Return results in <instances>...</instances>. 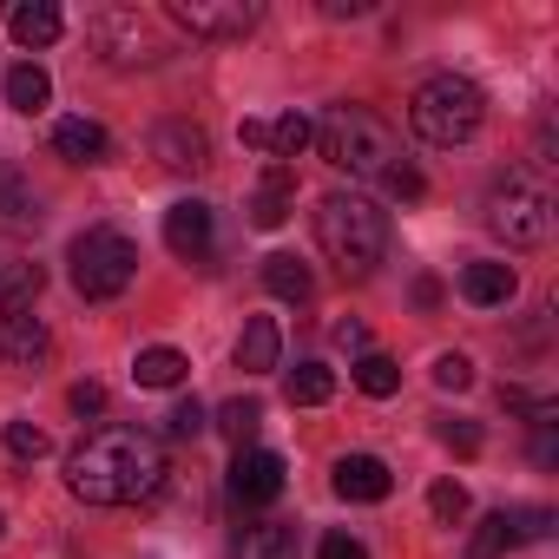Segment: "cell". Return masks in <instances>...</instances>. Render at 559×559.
Returning <instances> with one entry per match:
<instances>
[{"mask_svg": "<svg viewBox=\"0 0 559 559\" xmlns=\"http://www.w3.org/2000/svg\"><path fill=\"white\" fill-rule=\"evenodd\" d=\"M67 487L93 507H139L165 487V448L139 428H99L67 454Z\"/></svg>", "mask_w": 559, "mask_h": 559, "instance_id": "obj_1", "label": "cell"}, {"mask_svg": "<svg viewBox=\"0 0 559 559\" xmlns=\"http://www.w3.org/2000/svg\"><path fill=\"white\" fill-rule=\"evenodd\" d=\"M415 304H421V310H435V304H441V284H435V276H421V284H415Z\"/></svg>", "mask_w": 559, "mask_h": 559, "instance_id": "obj_40", "label": "cell"}, {"mask_svg": "<svg viewBox=\"0 0 559 559\" xmlns=\"http://www.w3.org/2000/svg\"><path fill=\"white\" fill-rule=\"evenodd\" d=\"M435 435H441V448H454L461 461H467V454H480V428H474V421H441Z\"/></svg>", "mask_w": 559, "mask_h": 559, "instance_id": "obj_34", "label": "cell"}, {"mask_svg": "<svg viewBox=\"0 0 559 559\" xmlns=\"http://www.w3.org/2000/svg\"><path fill=\"white\" fill-rule=\"evenodd\" d=\"M323 14H330V21H356V14H362V0H330Z\"/></svg>", "mask_w": 559, "mask_h": 559, "instance_id": "obj_41", "label": "cell"}, {"mask_svg": "<svg viewBox=\"0 0 559 559\" xmlns=\"http://www.w3.org/2000/svg\"><path fill=\"white\" fill-rule=\"evenodd\" d=\"M310 139H317V126H310L304 112H284V119L270 126V152H284V158H297V152H304Z\"/></svg>", "mask_w": 559, "mask_h": 559, "instance_id": "obj_28", "label": "cell"}, {"mask_svg": "<svg viewBox=\"0 0 559 559\" xmlns=\"http://www.w3.org/2000/svg\"><path fill=\"white\" fill-rule=\"evenodd\" d=\"M171 21L198 40H243L263 8H250V0H171Z\"/></svg>", "mask_w": 559, "mask_h": 559, "instance_id": "obj_7", "label": "cell"}, {"mask_svg": "<svg viewBox=\"0 0 559 559\" xmlns=\"http://www.w3.org/2000/svg\"><path fill=\"white\" fill-rule=\"evenodd\" d=\"M480 119H487V99H480V86L461 80V73H435V80H421L415 99H408V126H415L428 145H467V139L480 132Z\"/></svg>", "mask_w": 559, "mask_h": 559, "instance_id": "obj_4", "label": "cell"}, {"mask_svg": "<svg viewBox=\"0 0 559 559\" xmlns=\"http://www.w3.org/2000/svg\"><path fill=\"white\" fill-rule=\"evenodd\" d=\"M93 34L106 40V60H112V67H145V60H158V47H152V34H145L139 14H106Z\"/></svg>", "mask_w": 559, "mask_h": 559, "instance_id": "obj_12", "label": "cell"}, {"mask_svg": "<svg viewBox=\"0 0 559 559\" xmlns=\"http://www.w3.org/2000/svg\"><path fill=\"white\" fill-rule=\"evenodd\" d=\"M211 428H217V435H224V441H230V448L243 454V448L257 441V428H263V402L237 395V402H224V408H217V421H211Z\"/></svg>", "mask_w": 559, "mask_h": 559, "instance_id": "obj_23", "label": "cell"}, {"mask_svg": "<svg viewBox=\"0 0 559 559\" xmlns=\"http://www.w3.org/2000/svg\"><path fill=\"white\" fill-rule=\"evenodd\" d=\"M461 297H467V304H480V310L507 304V297H513V263H487V257H480V263H467V270H461Z\"/></svg>", "mask_w": 559, "mask_h": 559, "instance_id": "obj_19", "label": "cell"}, {"mask_svg": "<svg viewBox=\"0 0 559 559\" xmlns=\"http://www.w3.org/2000/svg\"><path fill=\"white\" fill-rule=\"evenodd\" d=\"M428 507H435V520H448V526H461V520H467V487H461V480H435V493H428Z\"/></svg>", "mask_w": 559, "mask_h": 559, "instance_id": "obj_30", "label": "cell"}, {"mask_svg": "<svg viewBox=\"0 0 559 559\" xmlns=\"http://www.w3.org/2000/svg\"><path fill=\"white\" fill-rule=\"evenodd\" d=\"M336 343H343V349H369V330L349 317V323H336Z\"/></svg>", "mask_w": 559, "mask_h": 559, "instance_id": "obj_38", "label": "cell"}, {"mask_svg": "<svg viewBox=\"0 0 559 559\" xmlns=\"http://www.w3.org/2000/svg\"><path fill=\"white\" fill-rule=\"evenodd\" d=\"M191 376V362L171 349V343H158V349H139V362H132V382L139 389H178Z\"/></svg>", "mask_w": 559, "mask_h": 559, "instance_id": "obj_21", "label": "cell"}, {"mask_svg": "<svg viewBox=\"0 0 559 559\" xmlns=\"http://www.w3.org/2000/svg\"><path fill=\"white\" fill-rule=\"evenodd\" d=\"M53 152L73 158V165H99V158L112 152V139H106V126H93V119H60V126H53Z\"/></svg>", "mask_w": 559, "mask_h": 559, "instance_id": "obj_17", "label": "cell"}, {"mask_svg": "<svg viewBox=\"0 0 559 559\" xmlns=\"http://www.w3.org/2000/svg\"><path fill=\"white\" fill-rule=\"evenodd\" d=\"M513 546V526H507V507L500 513H487L480 526H474V539H467V559H500Z\"/></svg>", "mask_w": 559, "mask_h": 559, "instance_id": "obj_27", "label": "cell"}, {"mask_svg": "<svg viewBox=\"0 0 559 559\" xmlns=\"http://www.w3.org/2000/svg\"><path fill=\"white\" fill-rule=\"evenodd\" d=\"M382 185H389V191H395V198H402V204H415V198H421V191H428V185H421V171H415V165H408V158H402V165H395V171H389V178H382Z\"/></svg>", "mask_w": 559, "mask_h": 559, "instance_id": "obj_35", "label": "cell"}, {"mask_svg": "<svg viewBox=\"0 0 559 559\" xmlns=\"http://www.w3.org/2000/svg\"><path fill=\"white\" fill-rule=\"evenodd\" d=\"M47 349H53V336H47V323L34 310H0V356H8L14 369L47 362Z\"/></svg>", "mask_w": 559, "mask_h": 559, "instance_id": "obj_10", "label": "cell"}, {"mask_svg": "<svg viewBox=\"0 0 559 559\" xmlns=\"http://www.w3.org/2000/svg\"><path fill=\"white\" fill-rule=\"evenodd\" d=\"M165 243H171V257H185V263H204V257H211V204H198V198H178V204L165 211Z\"/></svg>", "mask_w": 559, "mask_h": 559, "instance_id": "obj_9", "label": "cell"}, {"mask_svg": "<svg viewBox=\"0 0 559 559\" xmlns=\"http://www.w3.org/2000/svg\"><path fill=\"white\" fill-rule=\"evenodd\" d=\"M47 99H53V80H47V67L21 60V67L8 73V106H14V112H40Z\"/></svg>", "mask_w": 559, "mask_h": 559, "instance_id": "obj_24", "label": "cell"}, {"mask_svg": "<svg viewBox=\"0 0 559 559\" xmlns=\"http://www.w3.org/2000/svg\"><path fill=\"white\" fill-rule=\"evenodd\" d=\"M40 284H47V270H40V263H21V270H14V284H8V310H34Z\"/></svg>", "mask_w": 559, "mask_h": 559, "instance_id": "obj_32", "label": "cell"}, {"mask_svg": "<svg viewBox=\"0 0 559 559\" xmlns=\"http://www.w3.org/2000/svg\"><path fill=\"white\" fill-rule=\"evenodd\" d=\"M284 395H290V408H317V402L336 395V376H330L323 362H297L290 382H284Z\"/></svg>", "mask_w": 559, "mask_h": 559, "instance_id": "obj_25", "label": "cell"}, {"mask_svg": "<svg viewBox=\"0 0 559 559\" xmlns=\"http://www.w3.org/2000/svg\"><path fill=\"white\" fill-rule=\"evenodd\" d=\"M356 389L376 395V402L395 395V389H402V362H395V356H362V362H356Z\"/></svg>", "mask_w": 559, "mask_h": 559, "instance_id": "obj_26", "label": "cell"}, {"mask_svg": "<svg viewBox=\"0 0 559 559\" xmlns=\"http://www.w3.org/2000/svg\"><path fill=\"white\" fill-rule=\"evenodd\" d=\"M487 224L513 243V250H526V243H546L552 237V198L533 185V178H520V171H507L493 191H487Z\"/></svg>", "mask_w": 559, "mask_h": 559, "instance_id": "obj_6", "label": "cell"}, {"mask_svg": "<svg viewBox=\"0 0 559 559\" xmlns=\"http://www.w3.org/2000/svg\"><path fill=\"white\" fill-rule=\"evenodd\" d=\"M40 191L27 185V178H14V171H0V230L8 237H34L40 230Z\"/></svg>", "mask_w": 559, "mask_h": 559, "instance_id": "obj_14", "label": "cell"}, {"mask_svg": "<svg viewBox=\"0 0 559 559\" xmlns=\"http://www.w3.org/2000/svg\"><path fill=\"white\" fill-rule=\"evenodd\" d=\"M152 158H158L165 171H198V165L211 158V145H204V132H198L191 119H158V126H152Z\"/></svg>", "mask_w": 559, "mask_h": 559, "instance_id": "obj_11", "label": "cell"}, {"mask_svg": "<svg viewBox=\"0 0 559 559\" xmlns=\"http://www.w3.org/2000/svg\"><path fill=\"white\" fill-rule=\"evenodd\" d=\"M8 27H14V40H21V47H53V40L67 34V14L53 8V0H27V8H14V14H8Z\"/></svg>", "mask_w": 559, "mask_h": 559, "instance_id": "obj_18", "label": "cell"}, {"mask_svg": "<svg viewBox=\"0 0 559 559\" xmlns=\"http://www.w3.org/2000/svg\"><path fill=\"white\" fill-rule=\"evenodd\" d=\"M290 198H297V171L290 165H270L263 185H257V198H250V224L257 230H276V224L290 217Z\"/></svg>", "mask_w": 559, "mask_h": 559, "instance_id": "obj_16", "label": "cell"}, {"mask_svg": "<svg viewBox=\"0 0 559 559\" xmlns=\"http://www.w3.org/2000/svg\"><path fill=\"white\" fill-rule=\"evenodd\" d=\"M67 402H73V415H106V389L99 382H73Z\"/></svg>", "mask_w": 559, "mask_h": 559, "instance_id": "obj_36", "label": "cell"}, {"mask_svg": "<svg viewBox=\"0 0 559 559\" xmlns=\"http://www.w3.org/2000/svg\"><path fill=\"white\" fill-rule=\"evenodd\" d=\"M317 243L330 250V263L343 276H369L389 257V211H376L356 191H330L317 204Z\"/></svg>", "mask_w": 559, "mask_h": 559, "instance_id": "obj_3", "label": "cell"}, {"mask_svg": "<svg viewBox=\"0 0 559 559\" xmlns=\"http://www.w3.org/2000/svg\"><path fill=\"white\" fill-rule=\"evenodd\" d=\"M204 428H211V415H204L198 402H178V408L165 415V435H171V441H198Z\"/></svg>", "mask_w": 559, "mask_h": 559, "instance_id": "obj_31", "label": "cell"}, {"mask_svg": "<svg viewBox=\"0 0 559 559\" xmlns=\"http://www.w3.org/2000/svg\"><path fill=\"white\" fill-rule=\"evenodd\" d=\"M389 487H395V474H389L376 454H343V461H336V493H343V500L376 507V500H389Z\"/></svg>", "mask_w": 559, "mask_h": 559, "instance_id": "obj_13", "label": "cell"}, {"mask_svg": "<svg viewBox=\"0 0 559 559\" xmlns=\"http://www.w3.org/2000/svg\"><path fill=\"white\" fill-rule=\"evenodd\" d=\"M467 382H474V362H467V356H454V349H448V356H435V389L461 395Z\"/></svg>", "mask_w": 559, "mask_h": 559, "instance_id": "obj_33", "label": "cell"}, {"mask_svg": "<svg viewBox=\"0 0 559 559\" xmlns=\"http://www.w3.org/2000/svg\"><path fill=\"white\" fill-rule=\"evenodd\" d=\"M263 290L270 297H284V304H310V270L297 263V257H284V250H276V257H263Z\"/></svg>", "mask_w": 559, "mask_h": 559, "instance_id": "obj_22", "label": "cell"}, {"mask_svg": "<svg viewBox=\"0 0 559 559\" xmlns=\"http://www.w3.org/2000/svg\"><path fill=\"white\" fill-rule=\"evenodd\" d=\"M243 145H257V152H270V119H243Z\"/></svg>", "mask_w": 559, "mask_h": 559, "instance_id": "obj_39", "label": "cell"}, {"mask_svg": "<svg viewBox=\"0 0 559 559\" xmlns=\"http://www.w3.org/2000/svg\"><path fill=\"white\" fill-rule=\"evenodd\" d=\"M0 539H8V513H0Z\"/></svg>", "mask_w": 559, "mask_h": 559, "instance_id": "obj_42", "label": "cell"}, {"mask_svg": "<svg viewBox=\"0 0 559 559\" xmlns=\"http://www.w3.org/2000/svg\"><path fill=\"white\" fill-rule=\"evenodd\" d=\"M73 290L86 297V304H112V297H126L132 290V276H139V243L126 237V230H112V224H99V230H86V237H73Z\"/></svg>", "mask_w": 559, "mask_h": 559, "instance_id": "obj_5", "label": "cell"}, {"mask_svg": "<svg viewBox=\"0 0 559 559\" xmlns=\"http://www.w3.org/2000/svg\"><path fill=\"white\" fill-rule=\"evenodd\" d=\"M317 152L349 178H389L402 165L395 126L382 112H369V106H330L323 126H317Z\"/></svg>", "mask_w": 559, "mask_h": 559, "instance_id": "obj_2", "label": "cell"}, {"mask_svg": "<svg viewBox=\"0 0 559 559\" xmlns=\"http://www.w3.org/2000/svg\"><path fill=\"white\" fill-rule=\"evenodd\" d=\"M276 349H284L276 323H270V317H250L243 336H237V369H243V376H263V369H276Z\"/></svg>", "mask_w": 559, "mask_h": 559, "instance_id": "obj_20", "label": "cell"}, {"mask_svg": "<svg viewBox=\"0 0 559 559\" xmlns=\"http://www.w3.org/2000/svg\"><path fill=\"white\" fill-rule=\"evenodd\" d=\"M0 441H8V454L14 461H40L53 441H47V428H34V421H8V428H0Z\"/></svg>", "mask_w": 559, "mask_h": 559, "instance_id": "obj_29", "label": "cell"}, {"mask_svg": "<svg viewBox=\"0 0 559 559\" xmlns=\"http://www.w3.org/2000/svg\"><path fill=\"white\" fill-rule=\"evenodd\" d=\"M230 559H297V526L290 520H257L230 539Z\"/></svg>", "mask_w": 559, "mask_h": 559, "instance_id": "obj_15", "label": "cell"}, {"mask_svg": "<svg viewBox=\"0 0 559 559\" xmlns=\"http://www.w3.org/2000/svg\"><path fill=\"white\" fill-rule=\"evenodd\" d=\"M284 454H270V448H243L230 461V500L237 507H270L276 493H284Z\"/></svg>", "mask_w": 559, "mask_h": 559, "instance_id": "obj_8", "label": "cell"}, {"mask_svg": "<svg viewBox=\"0 0 559 559\" xmlns=\"http://www.w3.org/2000/svg\"><path fill=\"white\" fill-rule=\"evenodd\" d=\"M317 559H369V546H362V539H349V533H330V539L317 546Z\"/></svg>", "mask_w": 559, "mask_h": 559, "instance_id": "obj_37", "label": "cell"}]
</instances>
